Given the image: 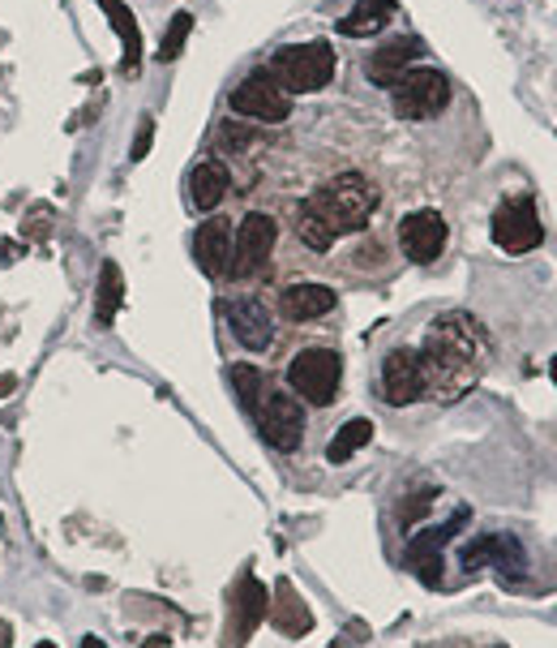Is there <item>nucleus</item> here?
Segmentation results:
<instances>
[{"label": "nucleus", "mask_w": 557, "mask_h": 648, "mask_svg": "<svg viewBox=\"0 0 557 648\" xmlns=\"http://www.w3.org/2000/svg\"><path fill=\"white\" fill-rule=\"evenodd\" d=\"M253 142V133L245 129V125H236V120H223L220 129V146H227V151H245Z\"/></svg>", "instance_id": "27"}, {"label": "nucleus", "mask_w": 557, "mask_h": 648, "mask_svg": "<svg viewBox=\"0 0 557 648\" xmlns=\"http://www.w3.org/2000/svg\"><path fill=\"white\" fill-rule=\"evenodd\" d=\"M399 245L412 262H434L446 249V220L438 211H412L399 224Z\"/></svg>", "instance_id": "12"}, {"label": "nucleus", "mask_w": 557, "mask_h": 648, "mask_svg": "<svg viewBox=\"0 0 557 648\" xmlns=\"http://www.w3.org/2000/svg\"><path fill=\"white\" fill-rule=\"evenodd\" d=\"M390 99H394V113L403 120H429L450 104V82H446L442 69L420 64V69H407L394 78Z\"/></svg>", "instance_id": "4"}, {"label": "nucleus", "mask_w": 557, "mask_h": 648, "mask_svg": "<svg viewBox=\"0 0 557 648\" xmlns=\"http://www.w3.org/2000/svg\"><path fill=\"white\" fill-rule=\"evenodd\" d=\"M429 387H425V361L412 349H394V353L382 361V396L387 404L403 409L412 400H420Z\"/></svg>", "instance_id": "10"}, {"label": "nucleus", "mask_w": 557, "mask_h": 648, "mask_svg": "<svg viewBox=\"0 0 557 648\" xmlns=\"http://www.w3.org/2000/svg\"><path fill=\"white\" fill-rule=\"evenodd\" d=\"M232 113L262 125H278L292 113V95L275 82L271 69H253L249 78H240V86L232 91Z\"/></svg>", "instance_id": "6"}, {"label": "nucleus", "mask_w": 557, "mask_h": 648, "mask_svg": "<svg viewBox=\"0 0 557 648\" xmlns=\"http://www.w3.org/2000/svg\"><path fill=\"white\" fill-rule=\"evenodd\" d=\"M275 236L278 233L271 215H262V211L245 215L236 236H232V267H227V275H232V280H245V275L262 271L266 258H271V249H275Z\"/></svg>", "instance_id": "8"}, {"label": "nucleus", "mask_w": 557, "mask_h": 648, "mask_svg": "<svg viewBox=\"0 0 557 648\" xmlns=\"http://www.w3.org/2000/svg\"><path fill=\"white\" fill-rule=\"evenodd\" d=\"M82 648H108V645H104V640H95V636H86V640H82Z\"/></svg>", "instance_id": "32"}, {"label": "nucleus", "mask_w": 557, "mask_h": 648, "mask_svg": "<svg viewBox=\"0 0 557 648\" xmlns=\"http://www.w3.org/2000/svg\"><path fill=\"white\" fill-rule=\"evenodd\" d=\"M278 309L292 322H313V318L334 309V288H327V284H292L278 296Z\"/></svg>", "instance_id": "16"}, {"label": "nucleus", "mask_w": 557, "mask_h": 648, "mask_svg": "<svg viewBox=\"0 0 557 648\" xmlns=\"http://www.w3.org/2000/svg\"><path fill=\"white\" fill-rule=\"evenodd\" d=\"M549 374H554V382H557V356H554V365H549Z\"/></svg>", "instance_id": "33"}, {"label": "nucleus", "mask_w": 557, "mask_h": 648, "mask_svg": "<svg viewBox=\"0 0 557 648\" xmlns=\"http://www.w3.org/2000/svg\"><path fill=\"white\" fill-rule=\"evenodd\" d=\"M151 138H155V120L142 117V129H138V138H133V160H146V151H151Z\"/></svg>", "instance_id": "29"}, {"label": "nucleus", "mask_w": 557, "mask_h": 648, "mask_svg": "<svg viewBox=\"0 0 557 648\" xmlns=\"http://www.w3.org/2000/svg\"><path fill=\"white\" fill-rule=\"evenodd\" d=\"M9 645H13V627L0 618V648H9Z\"/></svg>", "instance_id": "30"}, {"label": "nucleus", "mask_w": 557, "mask_h": 648, "mask_svg": "<svg viewBox=\"0 0 557 648\" xmlns=\"http://www.w3.org/2000/svg\"><path fill=\"white\" fill-rule=\"evenodd\" d=\"M13 387H17V378H13V374H0V396H9Z\"/></svg>", "instance_id": "31"}, {"label": "nucleus", "mask_w": 557, "mask_h": 648, "mask_svg": "<svg viewBox=\"0 0 557 648\" xmlns=\"http://www.w3.org/2000/svg\"><path fill=\"white\" fill-rule=\"evenodd\" d=\"M258 429L262 438L275 447V451H296L300 438H305V409L296 404V396H283V391H266L258 400Z\"/></svg>", "instance_id": "7"}, {"label": "nucleus", "mask_w": 557, "mask_h": 648, "mask_svg": "<svg viewBox=\"0 0 557 648\" xmlns=\"http://www.w3.org/2000/svg\"><path fill=\"white\" fill-rule=\"evenodd\" d=\"M369 438H374V421H365V416H352V421H347V425H343V429H339V434L331 438V447H327V460H331V464H347V460H352V456H356V451H360Z\"/></svg>", "instance_id": "23"}, {"label": "nucleus", "mask_w": 557, "mask_h": 648, "mask_svg": "<svg viewBox=\"0 0 557 648\" xmlns=\"http://www.w3.org/2000/svg\"><path fill=\"white\" fill-rule=\"evenodd\" d=\"M420 57V39H412V35H403V39H394V44H387V48H378L374 57H369V78L378 82V86H394V78L399 73H407V64Z\"/></svg>", "instance_id": "18"}, {"label": "nucleus", "mask_w": 557, "mask_h": 648, "mask_svg": "<svg viewBox=\"0 0 557 648\" xmlns=\"http://www.w3.org/2000/svg\"><path fill=\"white\" fill-rule=\"evenodd\" d=\"M463 525H467V511H454L450 525L425 529L412 537V545H407V567H416V576H420L425 585H438V580H442V550H446V541L463 529Z\"/></svg>", "instance_id": "11"}, {"label": "nucleus", "mask_w": 557, "mask_h": 648, "mask_svg": "<svg viewBox=\"0 0 557 648\" xmlns=\"http://www.w3.org/2000/svg\"><path fill=\"white\" fill-rule=\"evenodd\" d=\"M271 73H275V82L287 95H313L334 78V48L327 39L283 48L271 60Z\"/></svg>", "instance_id": "3"}, {"label": "nucleus", "mask_w": 557, "mask_h": 648, "mask_svg": "<svg viewBox=\"0 0 557 648\" xmlns=\"http://www.w3.org/2000/svg\"><path fill=\"white\" fill-rule=\"evenodd\" d=\"M287 382L296 396H305L309 404H331L339 382H343V361L331 349H305L292 356L287 365Z\"/></svg>", "instance_id": "5"}, {"label": "nucleus", "mask_w": 557, "mask_h": 648, "mask_svg": "<svg viewBox=\"0 0 557 648\" xmlns=\"http://www.w3.org/2000/svg\"><path fill=\"white\" fill-rule=\"evenodd\" d=\"M120 296H125L120 267H116V262H104V271H99V296H95V318H99V327H108L111 318H116Z\"/></svg>", "instance_id": "24"}, {"label": "nucleus", "mask_w": 557, "mask_h": 648, "mask_svg": "<svg viewBox=\"0 0 557 648\" xmlns=\"http://www.w3.org/2000/svg\"><path fill=\"white\" fill-rule=\"evenodd\" d=\"M390 13H394V4H390V0H356V4H352V13L339 22V35H347V39L378 35V31L390 22Z\"/></svg>", "instance_id": "21"}, {"label": "nucleus", "mask_w": 557, "mask_h": 648, "mask_svg": "<svg viewBox=\"0 0 557 648\" xmlns=\"http://www.w3.org/2000/svg\"><path fill=\"white\" fill-rule=\"evenodd\" d=\"M189 31H193V13H176V17H171V26L164 31V44H159V60H164V64L180 57V48H185Z\"/></svg>", "instance_id": "26"}, {"label": "nucleus", "mask_w": 557, "mask_h": 648, "mask_svg": "<svg viewBox=\"0 0 557 648\" xmlns=\"http://www.w3.org/2000/svg\"><path fill=\"white\" fill-rule=\"evenodd\" d=\"M232 387H236V396H240V404L253 413L258 409V400L266 396V382H262V374L253 369V365H236L232 369Z\"/></svg>", "instance_id": "25"}, {"label": "nucleus", "mask_w": 557, "mask_h": 648, "mask_svg": "<svg viewBox=\"0 0 557 648\" xmlns=\"http://www.w3.org/2000/svg\"><path fill=\"white\" fill-rule=\"evenodd\" d=\"M99 9L111 17V31H116L120 44H125V73H138V64H142V31H138V22H133L129 4H120V0H99Z\"/></svg>", "instance_id": "22"}, {"label": "nucleus", "mask_w": 557, "mask_h": 648, "mask_svg": "<svg viewBox=\"0 0 557 648\" xmlns=\"http://www.w3.org/2000/svg\"><path fill=\"white\" fill-rule=\"evenodd\" d=\"M266 610H271L266 585H262L258 576H245V580H240V592H236V627H232V640L245 645V640L253 636V627L266 618Z\"/></svg>", "instance_id": "17"}, {"label": "nucleus", "mask_w": 557, "mask_h": 648, "mask_svg": "<svg viewBox=\"0 0 557 648\" xmlns=\"http://www.w3.org/2000/svg\"><path fill=\"white\" fill-rule=\"evenodd\" d=\"M420 361L425 387H434L438 400H459L489 365V335L472 314H442L420 349Z\"/></svg>", "instance_id": "1"}, {"label": "nucleus", "mask_w": 557, "mask_h": 648, "mask_svg": "<svg viewBox=\"0 0 557 648\" xmlns=\"http://www.w3.org/2000/svg\"><path fill=\"white\" fill-rule=\"evenodd\" d=\"M429 507H434V490H429V494H412V503H403L399 520H403V525H412V520H416L420 511H429Z\"/></svg>", "instance_id": "28"}, {"label": "nucleus", "mask_w": 557, "mask_h": 648, "mask_svg": "<svg viewBox=\"0 0 557 648\" xmlns=\"http://www.w3.org/2000/svg\"><path fill=\"white\" fill-rule=\"evenodd\" d=\"M271 618H275V627L283 632V636H305L309 627H313V614L305 610V601H300V592L292 589L287 580L275 589V605L266 610Z\"/></svg>", "instance_id": "20"}, {"label": "nucleus", "mask_w": 557, "mask_h": 648, "mask_svg": "<svg viewBox=\"0 0 557 648\" xmlns=\"http://www.w3.org/2000/svg\"><path fill=\"white\" fill-rule=\"evenodd\" d=\"M227 327L249 353H262L275 340V322H271V309L262 301H232L227 305Z\"/></svg>", "instance_id": "14"}, {"label": "nucleus", "mask_w": 557, "mask_h": 648, "mask_svg": "<svg viewBox=\"0 0 557 648\" xmlns=\"http://www.w3.org/2000/svg\"><path fill=\"white\" fill-rule=\"evenodd\" d=\"M232 224L227 220H206L198 236H193V254H198V267L211 275V280H223L227 267H232Z\"/></svg>", "instance_id": "15"}, {"label": "nucleus", "mask_w": 557, "mask_h": 648, "mask_svg": "<svg viewBox=\"0 0 557 648\" xmlns=\"http://www.w3.org/2000/svg\"><path fill=\"white\" fill-rule=\"evenodd\" d=\"M485 563H498L506 576H523V545L510 537V532H485L476 541L463 545V567H485Z\"/></svg>", "instance_id": "13"}, {"label": "nucleus", "mask_w": 557, "mask_h": 648, "mask_svg": "<svg viewBox=\"0 0 557 648\" xmlns=\"http://www.w3.org/2000/svg\"><path fill=\"white\" fill-rule=\"evenodd\" d=\"M494 240H498V249H506V254H528V249H536V245L545 240V228H541V220H536V207H532L528 198L501 202L498 215H494Z\"/></svg>", "instance_id": "9"}, {"label": "nucleus", "mask_w": 557, "mask_h": 648, "mask_svg": "<svg viewBox=\"0 0 557 648\" xmlns=\"http://www.w3.org/2000/svg\"><path fill=\"white\" fill-rule=\"evenodd\" d=\"M35 648H56V645H48V640H44V645H35Z\"/></svg>", "instance_id": "34"}, {"label": "nucleus", "mask_w": 557, "mask_h": 648, "mask_svg": "<svg viewBox=\"0 0 557 648\" xmlns=\"http://www.w3.org/2000/svg\"><path fill=\"white\" fill-rule=\"evenodd\" d=\"M227 185H232V177H227L223 164H215V160L198 164L193 177H189V207L193 211H215L223 202V193H227Z\"/></svg>", "instance_id": "19"}, {"label": "nucleus", "mask_w": 557, "mask_h": 648, "mask_svg": "<svg viewBox=\"0 0 557 648\" xmlns=\"http://www.w3.org/2000/svg\"><path fill=\"white\" fill-rule=\"evenodd\" d=\"M300 211H309L339 240L343 233H360L369 224V215L378 211V189L360 177V173H339L322 189H313Z\"/></svg>", "instance_id": "2"}]
</instances>
